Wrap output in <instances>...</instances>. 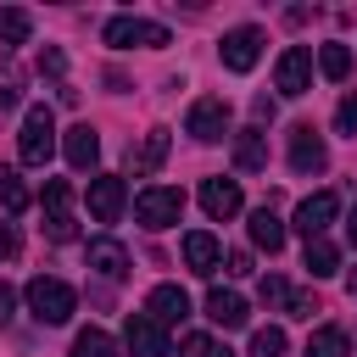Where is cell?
I'll return each instance as SVG.
<instances>
[{"mask_svg":"<svg viewBox=\"0 0 357 357\" xmlns=\"http://www.w3.org/2000/svg\"><path fill=\"white\" fill-rule=\"evenodd\" d=\"M50 151H56V117H50V106H28L22 134H17V156H22L28 167H45Z\"/></svg>","mask_w":357,"mask_h":357,"instance_id":"6da1fadb","label":"cell"},{"mask_svg":"<svg viewBox=\"0 0 357 357\" xmlns=\"http://www.w3.org/2000/svg\"><path fill=\"white\" fill-rule=\"evenodd\" d=\"M73 307H78V296H73V284H61V279H28V312L39 318V324H67L73 318Z\"/></svg>","mask_w":357,"mask_h":357,"instance_id":"7a4b0ae2","label":"cell"},{"mask_svg":"<svg viewBox=\"0 0 357 357\" xmlns=\"http://www.w3.org/2000/svg\"><path fill=\"white\" fill-rule=\"evenodd\" d=\"M100 39H106L112 50H134V45L162 50V45H167V28H162V22H145V17H112V22L100 28Z\"/></svg>","mask_w":357,"mask_h":357,"instance_id":"3957f363","label":"cell"},{"mask_svg":"<svg viewBox=\"0 0 357 357\" xmlns=\"http://www.w3.org/2000/svg\"><path fill=\"white\" fill-rule=\"evenodd\" d=\"M178 212H184V190H173V184H151L134 195V218L145 229H167V223H178Z\"/></svg>","mask_w":357,"mask_h":357,"instance_id":"277c9868","label":"cell"},{"mask_svg":"<svg viewBox=\"0 0 357 357\" xmlns=\"http://www.w3.org/2000/svg\"><path fill=\"white\" fill-rule=\"evenodd\" d=\"M184 128L201 139V145H212V139H223L229 134V100L223 95H201L195 106H190V117H184Z\"/></svg>","mask_w":357,"mask_h":357,"instance_id":"5b68a950","label":"cell"},{"mask_svg":"<svg viewBox=\"0 0 357 357\" xmlns=\"http://www.w3.org/2000/svg\"><path fill=\"white\" fill-rule=\"evenodd\" d=\"M123 346H128V357H167V335H162V324L151 312H128Z\"/></svg>","mask_w":357,"mask_h":357,"instance_id":"8992f818","label":"cell"},{"mask_svg":"<svg viewBox=\"0 0 357 357\" xmlns=\"http://www.w3.org/2000/svg\"><path fill=\"white\" fill-rule=\"evenodd\" d=\"M273 84H279V95H307V84H312V50L290 45L279 56V67H273Z\"/></svg>","mask_w":357,"mask_h":357,"instance_id":"52a82bcc","label":"cell"},{"mask_svg":"<svg viewBox=\"0 0 357 357\" xmlns=\"http://www.w3.org/2000/svg\"><path fill=\"white\" fill-rule=\"evenodd\" d=\"M290 167H296L301 178L329 167V151H324V139L312 134V123H296V128H290Z\"/></svg>","mask_w":357,"mask_h":357,"instance_id":"ba28073f","label":"cell"},{"mask_svg":"<svg viewBox=\"0 0 357 357\" xmlns=\"http://www.w3.org/2000/svg\"><path fill=\"white\" fill-rule=\"evenodd\" d=\"M335 212H340L335 190H318V195H307V201L296 206V229H301L307 240H324V229L335 223Z\"/></svg>","mask_w":357,"mask_h":357,"instance_id":"9c48e42d","label":"cell"},{"mask_svg":"<svg viewBox=\"0 0 357 357\" xmlns=\"http://www.w3.org/2000/svg\"><path fill=\"white\" fill-rule=\"evenodd\" d=\"M257 56H262V28H234V33H223V67H229V73H251Z\"/></svg>","mask_w":357,"mask_h":357,"instance_id":"30bf717a","label":"cell"},{"mask_svg":"<svg viewBox=\"0 0 357 357\" xmlns=\"http://www.w3.org/2000/svg\"><path fill=\"white\" fill-rule=\"evenodd\" d=\"M89 212H95V223H117L123 218V178H112V173L89 178Z\"/></svg>","mask_w":357,"mask_h":357,"instance_id":"8fae6325","label":"cell"},{"mask_svg":"<svg viewBox=\"0 0 357 357\" xmlns=\"http://www.w3.org/2000/svg\"><path fill=\"white\" fill-rule=\"evenodd\" d=\"M201 206H206V218L229 223L240 212V184L234 178H201Z\"/></svg>","mask_w":357,"mask_h":357,"instance_id":"7c38bea8","label":"cell"},{"mask_svg":"<svg viewBox=\"0 0 357 357\" xmlns=\"http://www.w3.org/2000/svg\"><path fill=\"white\" fill-rule=\"evenodd\" d=\"M184 262H190V273H218V262H223V245H218V234H206V229H195V234H184Z\"/></svg>","mask_w":357,"mask_h":357,"instance_id":"4fadbf2b","label":"cell"},{"mask_svg":"<svg viewBox=\"0 0 357 357\" xmlns=\"http://www.w3.org/2000/svg\"><path fill=\"white\" fill-rule=\"evenodd\" d=\"M145 312H151L162 329H167V324H184V318H190V296H184L178 284H156L151 301H145Z\"/></svg>","mask_w":357,"mask_h":357,"instance_id":"5bb4252c","label":"cell"},{"mask_svg":"<svg viewBox=\"0 0 357 357\" xmlns=\"http://www.w3.org/2000/svg\"><path fill=\"white\" fill-rule=\"evenodd\" d=\"M61 151H67V162L84 173V167H95V162H100V134H95L89 123H73V128H67V139H61Z\"/></svg>","mask_w":357,"mask_h":357,"instance_id":"9a60e30c","label":"cell"},{"mask_svg":"<svg viewBox=\"0 0 357 357\" xmlns=\"http://www.w3.org/2000/svg\"><path fill=\"white\" fill-rule=\"evenodd\" d=\"M206 318L218 324V329H245V301L234 296V290H206Z\"/></svg>","mask_w":357,"mask_h":357,"instance_id":"2e32d148","label":"cell"},{"mask_svg":"<svg viewBox=\"0 0 357 357\" xmlns=\"http://www.w3.org/2000/svg\"><path fill=\"white\" fill-rule=\"evenodd\" d=\"M234 167H245V173H257V167H268V134H262L257 123L234 134Z\"/></svg>","mask_w":357,"mask_h":357,"instance_id":"e0dca14e","label":"cell"},{"mask_svg":"<svg viewBox=\"0 0 357 357\" xmlns=\"http://www.w3.org/2000/svg\"><path fill=\"white\" fill-rule=\"evenodd\" d=\"M162 162H167V128H151L145 145L128 151V167H134V178H145V173H156Z\"/></svg>","mask_w":357,"mask_h":357,"instance_id":"ac0fdd59","label":"cell"},{"mask_svg":"<svg viewBox=\"0 0 357 357\" xmlns=\"http://www.w3.org/2000/svg\"><path fill=\"white\" fill-rule=\"evenodd\" d=\"M89 268H95L100 279H123V273H128V251H123L117 240H89Z\"/></svg>","mask_w":357,"mask_h":357,"instance_id":"d6986e66","label":"cell"},{"mask_svg":"<svg viewBox=\"0 0 357 357\" xmlns=\"http://www.w3.org/2000/svg\"><path fill=\"white\" fill-rule=\"evenodd\" d=\"M251 240H257L268 257L284 245V223H279V212H273V206H257V212H251Z\"/></svg>","mask_w":357,"mask_h":357,"instance_id":"ffe728a7","label":"cell"},{"mask_svg":"<svg viewBox=\"0 0 357 357\" xmlns=\"http://www.w3.org/2000/svg\"><path fill=\"white\" fill-rule=\"evenodd\" d=\"M335 268H340V251H335L329 240H307V273H312V279H329Z\"/></svg>","mask_w":357,"mask_h":357,"instance_id":"44dd1931","label":"cell"},{"mask_svg":"<svg viewBox=\"0 0 357 357\" xmlns=\"http://www.w3.org/2000/svg\"><path fill=\"white\" fill-rule=\"evenodd\" d=\"M73 357H117V346H112V335L106 329H78V340H73Z\"/></svg>","mask_w":357,"mask_h":357,"instance_id":"7402d4cb","label":"cell"},{"mask_svg":"<svg viewBox=\"0 0 357 357\" xmlns=\"http://www.w3.org/2000/svg\"><path fill=\"white\" fill-rule=\"evenodd\" d=\"M318 67H324V78H346V73H351V50H346L340 39H329V45L318 50Z\"/></svg>","mask_w":357,"mask_h":357,"instance_id":"603a6c76","label":"cell"},{"mask_svg":"<svg viewBox=\"0 0 357 357\" xmlns=\"http://www.w3.org/2000/svg\"><path fill=\"white\" fill-rule=\"evenodd\" d=\"M45 234H50L56 245L78 240V223H73V212H67V206H45Z\"/></svg>","mask_w":357,"mask_h":357,"instance_id":"cb8c5ba5","label":"cell"},{"mask_svg":"<svg viewBox=\"0 0 357 357\" xmlns=\"http://www.w3.org/2000/svg\"><path fill=\"white\" fill-rule=\"evenodd\" d=\"M301 357H346V329H318Z\"/></svg>","mask_w":357,"mask_h":357,"instance_id":"d4e9b609","label":"cell"},{"mask_svg":"<svg viewBox=\"0 0 357 357\" xmlns=\"http://www.w3.org/2000/svg\"><path fill=\"white\" fill-rule=\"evenodd\" d=\"M178 357H234L223 340H212V335H184L178 340Z\"/></svg>","mask_w":357,"mask_h":357,"instance_id":"484cf974","label":"cell"},{"mask_svg":"<svg viewBox=\"0 0 357 357\" xmlns=\"http://www.w3.org/2000/svg\"><path fill=\"white\" fill-rule=\"evenodd\" d=\"M0 206H6V212H22V206H28V184H22L17 173H0Z\"/></svg>","mask_w":357,"mask_h":357,"instance_id":"4316f807","label":"cell"},{"mask_svg":"<svg viewBox=\"0 0 357 357\" xmlns=\"http://www.w3.org/2000/svg\"><path fill=\"white\" fill-rule=\"evenodd\" d=\"M28 28H33V22H28V11H17V6H11V11H0V39H6V45H22V39H28Z\"/></svg>","mask_w":357,"mask_h":357,"instance_id":"83f0119b","label":"cell"},{"mask_svg":"<svg viewBox=\"0 0 357 357\" xmlns=\"http://www.w3.org/2000/svg\"><path fill=\"white\" fill-rule=\"evenodd\" d=\"M251 357H284V329H257L251 335Z\"/></svg>","mask_w":357,"mask_h":357,"instance_id":"f1b7e54d","label":"cell"},{"mask_svg":"<svg viewBox=\"0 0 357 357\" xmlns=\"http://www.w3.org/2000/svg\"><path fill=\"white\" fill-rule=\"evenodd\" d=\"M279 307H284L290 318H312V312H318V296H312V290H284Z\"/></svg>","mask_w":357,"mask_h":357,"instance_id":"f546056e","label":"cell"},{"mask_svg":"<svg viewBox=\"0 0 357 357\" xmlns=\"http://www.w3.org/2000/svg\"><path fill=\"white\" fill-rule=\"evenodd\" d=\"M335 123H340V134H357V89L340 100V112H335Z\"/></svg>","mask_w":357,"mask_h":357,"instance_id":"4dcf8cb0","label":"cell"},{"mask_svg":"<svg viewBox=\"0 0 357 357\" xmlns=\"http://www.w3.org/2000/svg\"><path fill=\"white\" fill-rule=\"evenodd\" d=\"M61 67H67V61H61V50H56V45H50V50H39V73L61 78Z\"/></svg>","mask_w":357,"mask_h":357,"instance_id":"1f68e13d","label":"cell"},{"mask_svg":"<svg viewBox=\"0 0 357 357\" xmlns=\"http://www.w3.org/2000/svg\"><path fill=\"white\" fill-rule=\"evenodd\" d=\"M17 106V73H0V112Z\"/></svg>","mask_w":357,"mask_h":357,"instance_id":"d6a6232c","label":"cell"},{"mask_svg":"<svg viewBox=\"0 0 357 357\" xmlns=\"http://www.w3.org/2000/svg\"><path fill=\"white\" fill-rule=\"evenodd\" d=\"M229 273L245 279V273H251V257H245V251H229Z\"/></svg>","mask_w":357,"mask_h":357,"instance_id":"836d02e7","label":"cell"},{"mask_svg":"<svg viewBox=\"0 0 357 357\" xmlns=\"http://www.w3.org/2000/svg\"><path fill=\"white\" fill-rule=\"evenodd\" d=\"M11 251H17V229H11V223H0V262H6Z\"/></svg>","mask_w":357,"mask_h":357,"instance_id":"e575fe53","label":"cell"},{"mask_svg":"<svg viewBox=\"0 0 357 357\" xmlns=\"http://www.w3.org/2000/svg\"><path fill=\"white\" fill-rule=\"evenodd\" d=\"M0 324H11V290L0 284Z\"/></svg>","mask_w":357,"mask_h":357,"instance_id":"d590c367","label":"cell"},{"mask_svg":"<svg viewBox=\"0 0 357 357\" xmlns=\"http://www.w3.org/2000/svg\"><path fill=\"white\" fill-rule=\"evenodd\" d=\"M346 234H351V245H357V206H351V218H346Z\"/></svg>","mask_w":357,"mask_h":357,"instance_id":"8d00e7d4","label":"cell"},{"mask_svg":"<svg viewBox=\"0 0 357 357\" xmlns=\"http://www.w3.org/2000/svg\"><path fill=\"white\" fill-rule=\"evenodd\" d=\"M346 290H351V301H357V268H351V273H346Z\"/></svg>","mask_w":357,"mask_h":357,"instance_id":"74e56055","label":"cell"}]
</instances>
